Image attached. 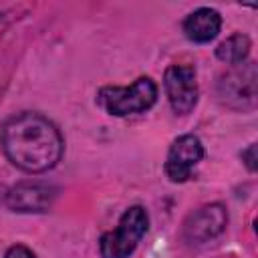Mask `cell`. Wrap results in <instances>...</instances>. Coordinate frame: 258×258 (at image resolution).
<instances>
[{"instance_id": "3957f363", "label": "cell", "mask_w": 258, "mask_h": 258, "mask_svg": "<svg viewBox=\"0 0 258 258\" xmlns=\"http://www.w3.org/2000/svg\"><path fill=\"white\" fill-rule=\"evenodd\" d=\"M147 228H149V216L145 208L131 206L129 210L123 212L119 224L101 236L99 240L101 258H129L135 252L139 240L145 236Z\"/></svg>"}, {"instance_id": "7c38bea8", "label": "cell", "mask_w": 258, "mask_h": 258, "mask_svg": "<svg viewBox=\"0 0 258 258\" xmlns=\"http://www.w3.org/2000/svg\"><path fill=\"white\" fill-rule=\"evenodd\" d=\"M240 157H242V161L246 163V167H248L250 171H256V145H254V143L248 145V147L240 153Z\"/></svg>"}, {"instance_id": "8fae6325", "label": "cell", "mask_w": 258, "mask_h": 258, "mask_svg": "<svg viewBox=\"0 0 258 258\" xmlns=\"http://www.w3.org/2000/svg\"><path fill=\"white\" fill-rule=\"evenodd\" d=\"M4 258H36V256H34V252L30 248H26L22 244H16V246L8 248V252L4 254Z\"/></svg>"}, {"instance_id": "ba28073f", "label": "cell", "mask_w": 258, "mask_h": 258, "mask_svg": "<svg viewBox=\"0 0 258 258\" xmlns=\"http://www.w3.org/2000/svg\"><path fill=\"white\" fill-rule=\"evenodd\" d=\"M56 198V187L44 181H20L6 194V206L18 214L46 212Z\"/></svg>"}, {"instance_id": "5b68a950", "label": "cell", "mask_w": 258, "mask_h": 258, "mask_svg": "<svg viewBox=\"0 0 258 258\" xmlns=\"http://www.w3.org/2000/svg\"><path fill=\"white\" fill-rule=\"evenodd\" d=\"M163 87L173 113L187 115L198 105L200 89H198V75L194 67L169 64L163 75Z\"/></svg>"}, {"instance_id": "30bf717a", "label": "cell", "mask_w": 258, "mask_h": 258, "mask_svg": "<svg viewBox=\"0 0 258 258\" xmlns=\"http://www.w3.org/2000/svg\"><path fill=\"white\" fill-rule=\"evenodd\" d=\"M250 46H252L250 38H248L246 34H242V32H236V34L228 36L226 40H222V42L218 44L216 56H218V60L236 67V64H242V62L248 58Z\"/></svg>"}, {"instance_id": "9c48e42d", "label": "cell", "mask_w": 258, "mask_h": 258, "mask_svg": "<svg viewBox=\"0 0 258 258\" xmlns=\"http://www.w3.org/2000/svg\"><path fill=\"white\" fill-rule=\"evenodd\" d=\"M222 28V16L214 8H198L183 20V32L191 42L204 44L218 36Z\"/></svg>"}, {"instance_id": "52a82bcc", "label": "cell", "mask_w": 258, "mask_h": 258, "mask_svg": "<svg viewBox=\"0 0 258 258\" xmlns=\"http://www.w3.org/2000/svg\"><path fill=\"white\" fill-rule=\"evenodd\" d=\"M204 157V147H202V141L196 137V135H179L171 145H169V151H167V157H165V175L175 181V183H181L189 177L191 169L202 161Z\"/></svg>"}, {"instance_id": "6da1fadb", "label": "cell", "mask_w": 258, "mask_h": 258, "mask_svg": "<svg viewBox=\"0 0 258 258\" xmlns=\"http://www.w3.org/2000/svg\"><path fill=\"white\" fill-rule=\"evenodd\" d=\"M0 143L10 163L26 173L52 169L64 151V139L56 125L32 111L6 119L0 129Z\"/></svg>"}, {"instance_id": "8992f818", "label": "cell", "mask_w": 258, "mask_h": 258, "mask_svg": "<svg viewBox=\"0 0 258 258\" xmlns=\"http://www.w3.org/2000/svg\"><path fill=\"white\" fill-rule=\"evenodd\" d=\"M228 212L222 204H208L191 212L183 222V238L191 244L214 240L226 230Z\"/></svg>"}, {"instance_id": "7a4b0ae2", "label": "cell", "mask_w": 258, "mask_h": 258, "mask_svg": "<svg viewBox=\"0 0 258 258\" xmlns=\"http://www.w3.org/2000/svg\"><path fill=\"white\" fill-rule=\"evenodd\" d=\"M157 101V85L149 77H139L129 87H103L97 93V103L113 117L145 113Z\"/></svg>"}, {"instance_id": "277c9868", "label": "cell", "mask_w": 258, "mask_h": 258, "mask_svg": "<svg viewBox=\"0 0 258 258\" xmlns=\"http://www.w3.org/2000/svg\"><path fill=\"white\" fill-rule=\"evenodd\" d=\"M218 97L224 105L238 111H250L256 105V64H236L218 81Z\"/></svg>"}]
</instances>
